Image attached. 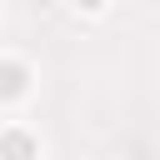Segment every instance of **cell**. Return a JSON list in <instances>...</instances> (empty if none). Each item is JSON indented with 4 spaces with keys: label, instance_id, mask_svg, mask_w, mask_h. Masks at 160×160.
I'll return each instance as SVG.
<instances>
[{
    "label": "cell",
    "instance_id": "obj_1",
    "mask_svg": "<svg viewBox=\"0 0 160 160\" xmlns=\"http://www.w3.org/2000/svg\"><path fill=\"white\" fill-rule=\"evenodd\" d=\"M0 160H40V145L30 130H0Z\"/></svg>",
    "mask_w": 160,
    "mask_h": 160
},
{
    "label": "cell",
    "instance_id": "obj_2",
    "mask_svg": "<svg viewBox=\"0 0 160 160\" xmlns=\"http://www.w3.org/2000/svg\"><path fill=\"white\" fill-rule=\"evenodd\" d=\"M25 90H30V65L0 60V100H20Z\"/></svg>",
    "mask_w": 160,
    "mask_h": 160
},
{
    "label": "cell",
    "instance_id": "obj_3",
    "mask_svg": "<svg viewBox=\"0 0 160 160\" xmlns=\"http://www.w3.org/2000/svg\"><path fill=\"white\" fill-rule=\"evenodd\" d=\"M75 5H80V10H100L105 0H75Z\"/></svg>",
    "mask_w": 160,
    "mask_h": 160
}]
</instances>
